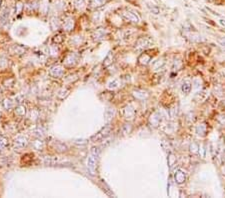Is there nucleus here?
<instances>
[{
    "label": "nucleus",
    "mask_w": 225,
    "mask_h": 198,
    "mask_svg": "<svg viewBox=\"0 0 225 198\" xmlns=\"http://www.w3.org/2000/svg\"><path fill=\"white\" fill-rule=\"evenodd\" d=\"M152 44H153V41L150 37H141L135 43V48L137 50H145L151 47Z\"/></svg>",
    "instance_id": "obj_1"
},
{
    "label": "nucleus",
    "mask_w": 225,
    "mask_h": 198,
    "mask_svg": "<svg viewBox=\"0 0 225 198\" xmlns=\"http://www.w3.org/2000/svg\"><path fill=\"white\" fill-rule=\"evenodd\" d=\"M123 17L125 18V19H127L129 22H132V23H138L139 22V17L135 14L134 12H132V11H124V12L122 13Z\"/></svg>",
    "instance_id": "obj_2"
},
{
    "label": "nucleus",
    "mask_w": 225,
    "mask_h": 198,
    "mask_svg": "<svg viewBox=\"0 0 225 198\" xmlns=\"http://www.w3.org/2000/svg\"><path fill=\"white\" fill-rule=\"evenodd\" d=\"M133 95L136 99H139V100H144L146 99L147 97L149 96L148 92L145 91V90H142V89H136L133 91Z\"/></svg>",
    "instance_id": "obj_3"
},
{
    "label": "nucleus",
    "mask_w": 225,
    "mask_h": 198,
    "mask_svg": "<svg viewBox=\"0 0 225 198\" xmlns=\"http://www.w3.org/2000/svg\"><path fill=\"white\" fill-rule=\"evenodd\" d=\"M175 180L178 184H182L185 182L186 180V175H185V172L182 171L181 169H178L176 172H175Z\"/></svg>",
    "instance_id": "obj_4"
},
{
    "label": "nucleus",
    "mask_w": 225,
    "mask_h": 198,
    "mask_svg": "<svg viewBox=\"0 0 225 198\" xmlns=\"http://www.w3.org/2000/svg\"><path fill=\"white\" fill-rule=\"evenodd\" d=\"M191 88H192V83L189 80H185L184 82L182 83L181 90H182V92H183V94H185V95L189 94L191 91Z\"/></svg>",
    "instance_id": "obj_5"
},
{
    "label": "nucleus",
    "mask_w": 225,
    "mask_h": 198,
    "mask_svg": "<svg viewBox=\"0 0 225 198\" xmlns=\"http://www.w3.org/2000/svg\"><path fill=\"white\" fill-rule=\"evenodd\" d=\"M150 59H151V56L148 55L147 53H143V54L140 55V57L138 58V61H139L140 64H147L149 63Z\"/></svg>",
    "instance_id": "obj_6"
},
{
    "label": "nucleus",
    "mask_w": 225,
    "mask_h": 198,
    "mask_svg": "<svg viewBox=\"0 0 225 198\" xmlns=\"http://www.w3.org/2000/svg\"><path fill=\"white\" fill-rule=\"evenodd\" d=\"M125 111L127 113H126V118H128V119H132L133 117H134V115H135V111H134V109H132V108H130V107H127V108L125 109Z\"/></svg>",
    "instance_id": "obj_7"
},
{
    "label": "nucleus",
    "mask_w": 225,
    "mask_h": 198,
    "mask_svg": "<svg viewBox=\"0 0 225 198\" xmlns=\"http://www.w3.org/2000/svg\"><path fill=\"white\" fill-rule=\"evenodd\" d=\"M165 64V61H163L162 59H159L157 60V61L155 62V63L153 64V67H154V70H158V69H160V67H162L163 65Z\"/></svg>",
    "instance_id": "obj_8"
},
{
    "label": "nucleus",
    "mask_w": 225,
    "mask_h": 198,
    "mask_svg": "<svg viewBox=\"0 0 225 198\" xmlns=\"http://www.w3.org/2000/svg\"><path fill=\"white\" fill-rule=\"evenodd\" d=\"M205 131H206V126L204 124H201L200 126L197 127V133L199 135H204L205 134Z\"/></svg>",
    "instance_id": "obj_9"
},
{
    "label": "nucleus",
    "mask_w": 225,
    "mask_h": 198,
    "mask_svg": "<svg viewBox=\"0 0 225 198\" xmlns=\"http://www.w3.org/2000/svg\"><path fill=\"white\" fill-rule=\"evenodd\" d=\"M148 7L150 9V11H151L152 13H154V14H158L159 13V8L156 7V6H152V7H150V6L148 5Z\"/></svg>",
    "instance_id": "obj_10"
},
{
    "label": "nucleus",
    "mask_w": 225,
    "mask_h": 198,
    "mask_svg": "<svg viewBox=\"0 0 225 198\" xmlns=\"http://www.w3.org/2000/svg\"><path fill=\"white\" fill-rule=\"evenodd\" d=\"M220 24H221L222 25V26H224L225 27V20H220Z\"/></svg>",
    "instance_id": "obj_11"
}]
</instances>
